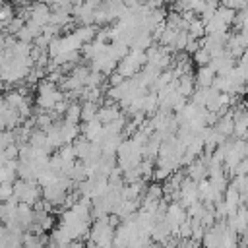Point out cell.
Wrapping results in <instances>:
<instances>
[{"mask_svg":"<svg viewBox=\"0 0 248 248\" xmlns=\"http://www.w3.org/2000/svg\"><path fill=\"white\" fill-rule=\"evenodd\" d=\"M114 234H116V229L110 225L108 217H105V219H99L91 225L89 240L99 244V248H107V246L114 244Z\"/></svg>","mask_w":248,"mask_h":248,"instance_id":"obj_1","label":"cell"},{"mask_svg":"<svg viewBox=\"0 0 248 248\" xmlns=\"http://www.w3.org/2000/svg\"><path fill=\"white\" fill-rule=\"evenodd\" d=\"M81 136L87 138L93 143H101L103 138H105V126L97 118L91 120V122H85V124H81Z\"/></svg>","mask_w":248,"mask_h":248,"instance_id":"obj_2","label":"cell"},{"mask_svg":"<svg viewBox=\"0 0 248 248\" xmlns=\"http://www.w3.org/2000/svg\"><path fill=\"white\" fill-rule=\"evenodd\" d=\"M120 116H122V112H120V105H118V103H110V101H107V105L99 108L97 120H99L103 126H107V124L118 120Z\"/></svg>","mask_w":248,"mask_h":248,"instance_id":"obj_3","label":"cell"},{"mask_svg":"<svg viewBox=\"0 0 248 248\" xmlns=\"http://www.w3.org/2000/svg\"><path fill=\"white\" fill-rule=\"evenodd\" d=\"M215 78H217V72L211 66H203L196 72V83H198V87H203V89L213 87Z\"/></svg>","mask_w":248,"mask_h":248,"instance_id":"obj_4","label":"cell"},{"mask_svg":"<svg viewBox=\"0 0 248 248\" xmlns=\"http://www.w3.org/2000/svg\"><path fill=\"white\" fill-rule=\"evenodd\" d=\"M186 176L192 178V180H196V182H202V180H205L209 176V167L198 159L190 167H186Z\"/></svg>","mask_w":248,"mask_h":248,"instance_id":"obj_5","label":"cell"},{"mask_svg":"<svg viewBox=\"0 0 248 248\" xmlns=\"http://www.w3.org/2000/svg\"><path fill=\"white\" fill-rule=\"evenodd\" d=\"M170 227L167 225V221H157L155 227L151 229V240L155 242H161V244H169L170 242Z\"/></svg>","mask_w":248,"mask_h":248,"instance_id":"obj_6","label":"cell"},{"mask_svg":"<svg viewBox=\"0 0 248 248\" xmlns=\"http://www.w3.org/2000/svg\"><path fill=\"white\" fill-rule=\"evenodd\" d=\"M176 83H178V93L182 97H192L194 91L198 89V83H196V76L194 74L182 76L180 79H176Z\"/></svg>","mask_w":248,"mask_h":248,"instance_id":"obj_7","label":"cell"},{"mask_svg":"<svg viewBox=\"0 0 248 248\" xmlns=\"http://www.w3.org/2000/svg\"><path fill=\"white\" fill-rule=\"evenodd\" d=\"M97 33H99V27H97V25H78V27L74 29V35H76L83 45L93 43L95 37H97Z\"/></svg>","mask_w":248,"mask_h":248,"instance_id":"obj_8","label":"cell"},{"mask_svg":"<svg viewBox=\"0 0 248 248\" xmlns=\"http://www.w3.org/2000/svg\"><path fill=\"white\" fill-rule=\"evenodd\" d=\"M74 147H76V155H78V161H85L91 153V147H93V141H89L87 138L79 136L76 141H74Z\"/></svg>","mask_w":248,"mask_h":248,"instance_id":"obj_9","label":"cell"},{"mask_svg":"<svg viewBox=\"0 0 248 248\" xmlns=\"http://www.w3.org/2000/svg\"><path fill=\"white\" fill-rule=\"evenodd\" d=\"M16 19V10H14V6L12 4H0V25H2V29H6L12 21Z\"/></svg>","mask_w":248,"mask_h":248,"instance_id":"obj_10","label":"cell"},{"mask_svg":"<svg viewBox=\"0 0 248 248\" xmlns=\"http://www.w3.org/2000/svg\"><path fill=\"white\" fill-rule=\"evenodd\" d=\"M99 108L101 107L97 103H81V122L85 124V122L95 120L99 114Z\"/></svg>","mask_w":248,"mask_h":248,"instance_id":"obj_11","label":"cell"},{"mask_svg":"<svg viewBox=\"0 0 248 248\" xmlns=\"http://www.w3.org/2000/svg\"><path fill=\"white\" fill-rule=\"evenodd\" d=\"M188 35H190V39H196V41H202L205 37V25H203V21L200 17H196L188 25Z\"/></svg>","mask_w":248,"mask_h":248,"instance_id":"obj_12","label":"cell"},{"mask_svg":"<svg viewBox=\"0 0 248 248\" xmlns=\"http://www.w3.org/2000/svg\"><path fill=\"white\" fill-rule=\"evenodd\" d=\"M64 120L78 126L81 122V103H72L70 108H68V112L64 114Z\"/></svg>","mask_w":248,"mask_h":248,"instance_id":"obj_13","label":"cell"},{"mask_svg":"<svg viewBox=\"0 0 248 248\" xmlns=\"http://www.w3.org/2000/svg\"><path fill=\"white\" fill-rule=\"evenodd\" d=\"M72 16L70 14H64V12H52V17H50V25H56V27H66L68 23H72Z\"/></svg>","mask_w":248,"mask_h":248,"instance_id":"obj_14","label":"cell"},{"mask_svg":"<svg viewBox=\"0 0 248 248\" xmlns=\"http://www.w3.org/2000/svg\"><path fill=\"white\" fill-rule=\"evenodd\" d=\"M211 60H213V56H211V52L207 50V48H200L196 54H194V62L200 66V68H203V66H209L211 64Z\"/></svg>","mask_w":248,"mask_h":248,"instance_id":"obj_15","label":"cell"},{"mask_svg":"<svg viewBox=\"0 0 248 248\" xmlns=\"http://www.w3.org/2000/svg\"><path fill=\"white\" fill-rule=\"evenodd\" d=\"M103 81H105V76H103L101 72H93V70H91L89 78L85 79V87H89V89H97V87H101Z\"/></svg>","mask_w":248,"mask_h":248,"instance_id":"obj_16","label":"cell"},{"mask_svg":"<svg viewBox=\"0 0 248 248\" xmlns=\"http://www.w3.org/2000/svg\"><path fill=\"white\" fill-rule=\"evenodd\" d=\"M188 43H190L188 31H180L178 37H176V41H174V45H172V52H176V50H186Z\"/></svg>","mask_w":248,"mask_h":248,"instance_id":"obj_17","label":"cell"},{"mask_svg":"<svg viewBox=\"0 0 248 248\" xmlns=\"http://www.w3.org/2000/svg\"><path fill=\"white\" fill-rule=\"evenodd\" d=\"M176 238H180V240H190V238H192V219H190V217L180 225Z\"/></svg>","mask_w":248,"mask_h":248,"instance_id":"obj_18","label":"cell"},{"mask_svg":"<svg viewBox=\"0 0 248 248\" xmlns=\"http://www.w3.org/2000/svg\"><path fill=\"white\" fill-rule=\"evenodd\" d=\"M12 198H14V184H2L0 186V200L6 203Z\"/></svg>","mask_w":248,"mask_h":248,"instance_id":"obj_19","label":"cell"},{"mask_svg":"<svg viewBox=\"0 0 248 248\" xmlns=\"http://www.w3.org/2000/svg\"><path fill=\"white\" fill-rule=\"evenodd\" d=\"M126 79L118 74V72H114L112 76H108V87H118V85H122Z\"/></svg>","mask_w":248,"mask_h":248,"instance_id":"obj_20","label":"cell"},{"mask_svg":"<svg viewBox=\"0 0 248 248\" xmlns=\"http://www.w3.org/2000/svg\"><path fill=\"white\" fill-rule=\"evenodd\" d=\"M240 246H242V248H248V232H244V234L240 236Z\"/></svg>","mask_w":248,"mask_h":248,"instance_id":"obj_21","label":"cell"},{"mask_svg":"<svg viewBox=\"0 0 248 248\" xmlns=\"http://www.w3.org/2000/svg\"><path fill=\"white\" fill-rule=\"evenodd\" d=\"M66 248H83V244H81L79 240H74V242H70Z\"/></svg>","mask_w":248,"mask_h":248,"instance_id":"obj_22","label":"cell"},{"mask_svg":"<svg viewBox=\"0 0 248 248\" xmlns=\"http://www.w3.org/2000/svg\"><path fill=\"white\" fill-rule=\"evenodd\" d=\"M8 248H25V246H23L21 242H12V244H10Z\"/></svg>","mask_w":248,"mask_h":248,"instance_id":"obj_23","label":"cell"},{"mask_svg":"<svg viewBox=\"0 0 248 248\" xmlns=\"http://www.w3.org/2000/svg\"><path fill=\"white\" fill-rule=\"evenodd\" d=\"M107 248H116V246H114V244H110V246H107Z\"/></svg>","mask_w":248,"mask_h":248,"instance_id":"obj_24","label":"cell"},{"mask_svg":"<svg viewBox=\"0 0 248 248\" xmlns=\"http://www.w3.org/2000/svg\"><path fill=\"white\" fill-rule=\"evenodd\" d=\"M244 105H246V108H248V97H246V103H244Z\"/></svg>","mask_w":248,"mask_h":248,"instance_id":"obj_25","label":"cell"}]
</instances>
